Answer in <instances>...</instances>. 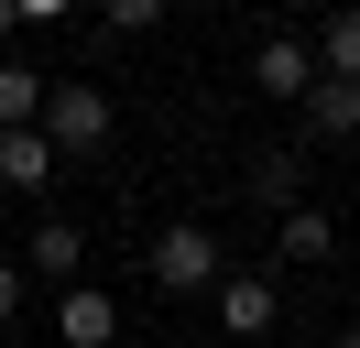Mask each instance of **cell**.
<instances>
[{
  "mask_svg": "<svg viewBox=\"0 0 360 348\" xmlns=\"http://www.w3.org/2000/svg\"><path fill=\"white\" fill-rule=\"evenodd\" d=\"M251 196H262L273 218H284V207H306V196H295V152H251Z\"/></svg>",
  "mask_w": 360,
  "mask_h": 348,
  "instance_id": "7c38bea8",
  "label": "cell"
},
{
  "mask_svg": "<svg viewBox=\"0 0 360 348\" xmlns=\"http://www.w3.org/2000/svg\"><path fill=\"white\" fill-rule=\"evenodd\" d=\"M316 76H328V55H316L306 33H262V44H251V87H262V98L306 109V98H316Z\"/></svg>",
  "mask_w": 360,
  "mask_h": 348,
  "instance_id": "3957f363",
  "label": "cell"
},
{
  "mask_svg": "<svg viewBox=\"0 0 360 348\" xmlns=\"http://www.w3.org/2000/svg\"><path fill=\"white\" fill-rule=\"evenodd\" d=\"M338 348H360V326H338Z\"/></svg>",
  "mask_w": 360,
  "mask_h": 348,
  "instance_id": "e0dca14e",
  "label": "cell"
},
{
  "mask_svg": "<svg viewBox=\"0 0 360 348\" xmlns=\"http://www.w3.org/2000/svg\"><path fill=\"white\" fill-rule=\"evenodd\" d=\"M142 272L164 283V294H219L229 283V250H219V229H197V218H175V229L142 250Z\"/></svg>",
  "mask_w": 360,
  "mask_h": 348,
  "instance_id": "7a4b0ae2",
  "label": "cell"
},
{
  "mask_svg": "<svg viewBox=\"0 0 360 348\" xmlns=\"http://www.w3.org/2000/svg\"><path fill=\"white\" fill-rule=\"evenodd\" d=\"M22 294H33V272H22V261H0V326L22 316Z\"/></svg>",
  "mask_w": 360,
  "mask_h": 348,
  "instance_id": "5bb4252c",
  "label": "cell"
},
{
  "mask_svg": "<svg viewBox=\"0 0 360 348\" xmlns=\"http://www.w3.org/2000/svg\"><path fill=\"white\" fill-rule=\"evenodd\" d=\"M207 304H219V326H229V337H273V316H284L273 272H229V283H219Z\"/></svg>",
  "mask_w": 360,
  "mask_h": 348,
  "instance_id": "5b68a950",
  "label": "cell"
},
{
  "mask_svg": "<svg viewBox=\"0 0 360 348\" xmlns=\"http://www.w3.org/2000/svg\"><path fill=\"white\" fill-rule=\"evenodd\" d=\"M164 11H175V0H98V22H110V33H153Z\"/></svg>",
  "mask_w": 360,
  "mask_h": 348,
  "instance_id": "4fadbf2b",
  "label": "cell"
},
{
  "mask_svg": "<svg viewBox=\"0 0 360 348\" xmlns=\"http://www.w3.org/2000/svg\"><path fill=\"white\" fill-rule=\"evenodd\" d=\"M316 55H328V76H360V0H338V11H328Z\"/></svg>",
  "mask_w": 360,
  "mask_h": 348,
  "instance_id": "8fae6325",
  "label": "cell"
},
{
  "mask_svg": "<svg viewBox=\"0 0 360 348\" xmlns=\"http://www.w3.org/2000/svg\"><path fill=\"white\" fill-rule=\"evenodd\" d=\"M328 250H338L328 207H284V218H273V261H295V272H306V261H328Z\"/></svg>",
  "mask_w": 360,
  "mask_h": 348,
  "instance_id": "9c48e42d",
  "label": "cell"
},
{
  "mask_svg": "<svg viewBox=\"0 0 360 348\" xmlns=\"http://www.w3.org/2000/svg\"><path fill=\"white\" fill-rule=\"evenodd\" d=\"M306 130H316V142H360V76H316Z\"/></svg>",
  "mask_w": 360,
  "mask_h": 348,
  "instance_id": "30bf717a",
  "label": "cell"
},
{
  "mask_svg": "<svg viewBox=\"0 0 360 348\" xmlns=\"http://www.w3.org/2000/svg\"><path fill=\"white\" fill-rule=\"evenodd\" d=\"M44 98H55V76H33L22 55H0V130H44Z\"/></svg>",
  "mask_w": 360,
  "mask_h": 348,
  "instance_id": "ba28073f",
  "label": "cell"
},
{
  "mask_svg": "<svg viewBox=\"0 0 360 348\" xmlns=\"http://www.w3.org/2000/svg\"><path fill=\"white\" fill-rule=\"evenodd\" d=\"M197 11H219V0H197Z\"/></svg>",
  "mask_w": 360,
  "mask_h": 348,
  "instance_id": "ac0fdd59",
  "label": "cell"
},
{
  "mask_svg": "<svg viewBox=\"0 0 360 348\" xmlns=\"http://www.w3.org/2000/svg\"><path fill=\"white\" fill-rule=\"evenodd\" d=\"M11 11H22V22H66L77 0H11Z\"/></svg>",
  "mask_w": 360,
  "mask_h": 348,
  "instance_id": "9a60e30c",
  "label": "cell"
},
{
  "mask_svg": "<svg viewBox=\"0 0 360 348\" xmlns=\"http://www.w3.org/2000/svg\"><path fill=\"white\" fill-rule=\"evenodd\" d=\"M0 185L11 196H55L66 185V152H55L44 130H0Z\"/></svg>",
  "mask_w": 360,
  "mask_h": 348,
  "instance_id": "277c9868",
  "label": "cell"
},
{
  "mask_svg": "<svg viewBox=\"0 0 360 348\" xmlns=\"http://www.w3.org/2000/svg\"><path fill=\"white\" fill-rule=\"evenodd\" d=\"M11 33H22V11H11V0H0V44H11Z\"/></svg>",
  "mask_w": 360,
  "mask_h": 348,
  "instance_id": "2e32d148",
  "label": "cell"
},
{
  "mask_svg": "<svg viewBox=\"0 0 360 348\" xmlns=\"http://www.w3.org/2000/svg\"><path fill=\"white\" fill-rule=\"evenodd\" d=\"M349 283H360V261H349Z\"/></svg>",
  "mask_w": 360,
  "mask_h": 348,
  "instance_id": "d6986e66",
  "label": "cell"
},
{
  "mask_svg": "<svg viewBox=\"0 0 360 348\" xmlns=\"http://www.w3.org/2000/svg\"><path fill=\"white\" fill-rule=\"evenodd\" d=\"M55 337H66V348H120V304L98 294V283H66V304H55Z\"/></svg>",
  "mask_w": 360,
  "mask_h": 348,
  "instance_id": "8992f818",
  "label": "cell"
},
{
  "mask_svg": "<svg viewBox=\"0 0 360 348\" xmlns=\"http://www.w3.org/2000/svg\"><path fill=\"white\" fill-rule=\"evenodd\" d=\"M44 142L66 152V163H98V152L120 142V109H110V87H88V76H55V98H44Z\"/></svg>",
  "mask_w": 360,
  "mask_h": 348,
  "instance_id": "6da1fadb",
  "label": "cell"
},
{
  "mask_svg": "<svg viewBox=\"0 0 360 348\" xmlns=\"http://www.w3.org/2000/svg\"><path fill=\"white\" fill-rule=\"evenodd\" d=\"M77 261H88V229H77V218H33L22 272H33V283H77Z\"/></svg>",
  "mask_w": 360,
  "mask_h": 348,
  "instance_id": "52a82bcc",
  "label": "cell"
}]
</instances>
